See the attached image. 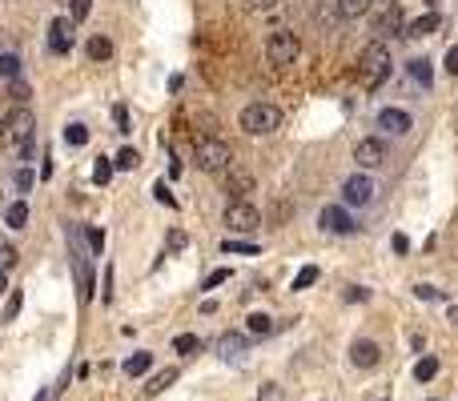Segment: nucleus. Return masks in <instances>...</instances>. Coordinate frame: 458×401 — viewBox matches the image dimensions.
Instances as JSON below:
<instances>
[{"instance_id":"f257e3e1","label":"nucleus","mask_w":458,"mask_h":401,"mask_svg":"<svg viewBox=\"0 0 458 401\" xmlns=\"http://www.w3.org/2000/svg\"><path fill=\"white\" fill-rule=\"evenodd\" d=\"M394 73V56L390 48L382 45V40H370V45L362 48L358 56V80L366 84V89H378V84H386Z\"/></svg>"},{"instance_id":"f03ea898","label":"nucleus","mask_w":458,"mask_h":401,"mask_svg":"<svg viewBox=\"0 0 458 401\" xmlns=\"http://www.w3.org/2000/svg\"><path fill=\"white\" fill-rule=\"evenodd\" d=\"M242 128H246L249 137H269V133L281 128V109L278 105H265V100L246 105V109H242Z\"/></svg>"},{"instance_id":"7ed1b4c3","label":"nucleus","mask_w":458,"mask_h":401,"mask_svg":"<svg viewBox=\"0 0 458 401\" xmlns=\"http://www.w3.org/2000/svg\"><path fill=\"white\" fill-rule=\"evenodd\" d=\"M193 160L205 173H226L229 165H233V149H229L221 137H201L197 149H193Z\"/></svg>"},{"instance_id":"20e7f679","label":"nucleus","mask_w":458,"mask_h":401,"mask_svg":"<svg viewBox=\"0 0 458 401\" xmlns=\"http://www.w3.org/2000/svg\"><path fill=\"white\" fill-rule=\"evenodd\" d=\"M297 52H302V40H297V32H290V29L269 32V40H265V61H269V64L286 68V64H294V61H297Z\"/></svg>"},{"instance_id":"39448f33","label":"nucleus","mask_w":458,"mask_h":401,"mask_svg":"<svg viewBox=\"0 0 458 401\" xmlns=\"http://www.w3.org/2000/svg\"><path fill=\"white\" fill-rule=\"evenodd\" d=\"M33 128H36V116L29 105H17V109L4 116V141L13 144H29L33 141Z\"/></svg>"},{"instance_id":"423d86ee","label":"nucleus","mask_w":458,"mask_h":401,"mask_svg":"<svg viewBox=\"0 0 458 401\" xmlns=\"http://www.w3.org/2000/svg\"><path fill=\"white\" fill-rule=\"evenodd\" d=\"M226 225L233 233H253L262 225V213L249 205V201H229L226 205Z\"/></svg>"},{"instance_id":"0eeeda50","label":"nucleus","mask_w":458,"mask_h":401,"mask_svg":"<svg viewBox=\"0 0 458 401\" xmlns=\"http://www.w3.org/2000/svg\"><path fill=\"white\" fill-rule=\"evenodd\" d=\"M374 201V181H370V173H354V176H346V185H342V205H370Z\"/></svg>"},{"instance_id":"6e6552de","label":"nucleus","mask_w":458,"mask_h":401,"mask_svg":"<svg viewBox=\"0 0 458 401\" xmlns=\"http://www.w3.org/2000/svg\"><path fill=\"white\" fill-rule=\"evenodd\" d=\"M374 40H390V36H406V20H402V8L398 4H382V13H378V20H374Z\"/></svg>"},{"instance_id":"1a4fd4ad","label":"nucleus","mask_w":458,"mask_h":401,"mask_svg":"<svg viewBox=\"0 0 458 401\" xmlns=\"http://www.w3.org/2000/svg\"><path fill=\"white\" fill-rule=\"evenodd\" d=\"M386 157H390V149H386V141H378V137H366V141L354 144V160H358L362 169H378Z\"/></svg>"},{"instance_id":"9d476101","label":"nucleus","mask_w":458,"mask_h":401,"mask_svg":"<svg viewBox=\"0 0 458 401\" xmlns=\"http://www.w3.org/2000/svg\"><path fill=\"white\" fill-rule=\"evenodd\" d=\"M318 225H322L326 233H354V229H358L354 217L346 213V205H326L322 209V217H318Z\"/></svg>"},{"instance_id":"9b49d317","label":"nucleus","mask_w":458,"mask_h":401,"mask_svg":"<svg viewBox=\"0 0 458 401\" xmlns=\"http://www.w3.org/2000/svg\"><path fill=\"white\" fill-rule=\"evenodd\" d=\"M350 361H354L358 369H374L378 361H382V349H378V341H370V337L354 341V345H350Z\"/></svg>"},{"instance_id":"f8f14e48","label":"nucleus","mask_w":458,"mask_h":401,"mask_svg":"<svg viewBox=\"0 0 458 401\" xmlns=\"http://www.w3.org/2000/svg\"><path fill=\"white\" fill-rule=\"evenodd\" d=\"M378 128L390 133V137H402V133L414 128V121H410V112H402V109H382L378 112Z\"/></svg>"},{"instance_id":"ddd939ff","label":"nucleus","mask_w":458,"mask_h":401,"mask_svg":"<svg viewBox=\"0 0 458 401\" xmlns=\"http://www.w3.org/2000/svg\"><path fill=\"white\" fill-rule=\"evenodd\" d=\"M68 48H73V20H52L49 24V52H57V56H65Z\"/></svg>"},{"instance_id":"4468645a","label":"nucleus","mask_w":458,"mask_h":401,"mask_svg":"<svg viewBox=\"0 0 458 401\" xmlns=\"http://www.w3.org/2000/svg\"><path fill=\"white\" fill-rule=\"evenodd\" d=\"M242 353H249V337L246 333H221V337H217V357L237 361Z\"/></svg>"},{"instance_id":"2eb2a0df","label":"nucleus","mask_w":458,"mask_h":401,"mask_svg":"<svg viewBox=\"0 0 458 401\" xmlns=\"http://www.w3.org/2000/svg\"><path fill=\"white\" fill-rule=\"evenodd\" d=\"M406 73L414 77V84H418V89H430V84H434V68H430V61H426V56H414V61L406 64Z\"/></svg>"},{"instance_id":"dca6fc26","label":"nucleus","mask_w":458,"mask_h":401,"mask_svg":"<svg viewBox=\"0 0 458 401\" xmlns=\"http://www.w3.org/2000/svg\"><path fill=\"white\" fill-rule=\"evenodd\" d=\"M438 13H426V16H418V20H410L406 24V36H430V32H438Z\"/></svg>"},{"instance_id":"f3484780","label":"nucleus","mask_w":458,"mask_h":401,"mask_svg":"<svg viewBox=\"0 0 458 401\" xmlns=\"http://www.w3.org/2000/svg\"><path fill=\"white\" fill-rule=\"evenodd\" d=\"M84 52H89V61H109L113 56V40L109 36H89V45H84Z\"/></svg>"},{"instance_id":"a211bd4d","label":"nucleus","mask_w":458,"mask_h":401,"mask_svg":"<svg viewBox=\"0 0 458 401\" xmlns=\"http://www.w3.org/2000/svg\"><path fill=\"white\" fill-rule=\"evenodd\" d=\"M173 381H177V369H157V373L149 377V385L141 389V393H145V398H153V393H161V389H169Z\"/></svg>"},{"instance_id":"6ab92c4d","label":"nucleus","mask_w":458,"mask_h":401,"mask_svg":"<svg viewBox=\"0 0 458 401\" xmlns=\"http://www.w3.org/2000/svg\"><path fill=\"white\" fill-rule=\"evenodd\" d=\"M370 4H374V0H338V16H346V20H358V16L370 13Z\"/></svg>"},{"instance_id":"aec40b11","label":"nucleus","mask_w":458,"mask_h":401,"mask_svg":"<svg viewBox=\"0 0 458 401\" xmlns=\"http://www.w3.org/2000/svg\"><path fill=\"white\" fill-rule=\"evenodd\" d=\"M226 173H229V192H249L253 189V176H249L246 169H233V165H229Z\"/></svg>"},{"instance_id":"412c9836","label":"nucleus","mask_w":458,"mask_h":401,"mask_svg":"<svg viewBox=\"0 0 458 401\" xmlns=\"http://www.w3.org/2000/svg\"><path fill=\"white\" fill-rule=\"evenodd\" d=\"M4 221L13 225V229H24V225H29V205H24V201H13V205L4 209Z\"/></svg>"},{"instance_id":"4be33fe9","label":"nucleus","mask_w":458,"mask_h":401,"mask_svg":"<svg viewBox=\"0 0 458 401\" xmlns=\"http://www.w3.org/2000/svg\"><path fill=\"white\" fill-rule=\"evenodd\" d=\"M149 365H153V353H133L129 361H125V373H129V377H141V373H149Z\"/></svg>"},{"instance_id":"5701e85b","label":"nucleus","mask_w":458,"mask_h":401,"mask_svg":"<svg viewBox=\"0 0 458 401\" xmlns=\"http://www.w3.org/2000/svg\"><path fill=\"white\" fill-rule=\"evenodd\" d=\"M434 377H438V357H422V361H418V365H414V381H434Z\"/></svg>"},{"instance_id":"b1692460","label":"nucleus","mask_w":458,"mask_h":401,"mask_svg":"<svg viewBox=\"0 0 458 401\" xmlns=\"http://www.w3.org/2000/svg\"><path fill=\"white\" fill-rule=\"evenodd\" d=\"M0 77H4V80H17L20 77V56H17V52H0Z\"/></svg>"},{"instance_id":"393cba45","label":"nucleus","mask_w":458,"mask_h":401,"mask_svg":"<svg viewBox=\"0 0 458 401\" xmlns=\"http://www.w3.org/2000/svg\"><path fill=\"white\" fill-rule=\"evenodd\" d=\"M113 160L109 157H97V165H93V185H109V181H113Z\"/></svg>"},{"instance_id":"a878e982","label":"nucleus","mask_w":458,"mask_h":401,"mask_svg":"<svg viewBox=\"0 0 458 401\" xmlns=\"http://www.w3.org/2000/svg\"><path fill=\"white\" fill-rule=\"evenodd\" d=\"M65 141L73 144V149H81V144H89V128H84L81 121H73V125H65Z\"/></svg>"},{"instance_id":"bb28decb","label":"nucleus","mask_w":458,"mask_h":401,"mask_svg":"<svg viewBox=\"0 0 458 401\" xmlns=\"http://www.w3.org/2000/svg\"><path fill=\"white\" fill-rule=\"evenodd\" d=\"M246 321H249V333H258V337H265L274 329V317H269V313H249Z\"/></svg>"},{"instance_id":"cd10ccee","label":"nucleus","mask_w":458,"mask_h":401,"mask_svg":"<svg viewBox=\"0 0 458 401\" xmlns=\"http://www.w3.org/2000/svg\"><path fill=\"white\" fill-rule=\"evenodd\" d=\"M89 8H93V0H68V20L81 24L84 16H89Z\"/></svg>"},{"instance_id":"c85d7f7f","label":"nucleus","mask_w":458,"mask_h":401,"mask_svg":"<svg viewBox=\"0 0 458 401\" xmlns=\"http://www.w3.org/2000/svg\"><path fill=\"white\" fill-rule=\"evenodd\" d=\"M313 281H318V265H306V269H297V277H294V289L302 293V289H310Z\"/></svg>"},{"instance_id":"c756f323","label":"nucleus","mask_w":458,"mask_h":401,"mask_svg":"<svg viewBox=\"0 0 458 401\" xmlns=\"http://www.w3.org/2000/svg\"><path fill=\"white\" fill-rule=\"evenodd\" d=\"M113 165L117 169H137V165H141V153H137V149H121Z\"/></svg>"},{"instance_id":"7c9ffc66","label":"nucleus","mask_w":458,"mask_h":401,"mask_svg":"<svg viewBox=\"0 0 458 401\" xmlns=\"http://www.w3.org/2000/svg\"><path fill=\"white\" fill-rule=\"evenodd\" d=\"M13 265H17V249H13L8 241L0 237V273H4V269H13Z\"/></svg>"},{"instance_id":"2f4dec72","label":"nucleus","mask_w":458,"mask_h":401,"mask_svg":"<svg viewBox=\"0 0 458 401\" xmlns=\"http://www.w3.org/2000/svg\"><path fill=\"white\" fill-rule=\"evenodd\" d=\"M173 349H177V353H197V349H201V341H197L193 333H181L177 341H173Z\"/></svg>"},{"instance_id":"473e14b6","label":"nucleus","mask_w":458,"mask_h":401,"mask_svg":"<svg viewBox=\"0 0 458 401\" xmlns=\"http://www.w3.org/2000/svg\"><path fill=\"white\" fill-rule=\"evenodd\" d=\"M89 249H93V257H101V253H105V233H101L97 225L89 229Z\"/></svg>"},{"instance_id":"72a5a7b5","label":"nucleus","mask_w":458,"mask_h":401,"mask_svg":"<svg viewBox=\"0 0 458 401\" xmlns=\"http://www.w3.org/2000/svg\"><path fill=\"white\" fill-rule=\"evenodd\" d=\"M221 249L226 253H258V245H249V241H226Z\"/></svg>"},{"instance_id":"f704fd0d","label":"nucleus","mask_w":458,"mask_h":401,"mask_svg":"<svg viewBox=\"0 0 458 401\" xmlns=\"http://www.w3.org/2000/svg\"><path fill=\"white\" fill-rule=\"evenodd\" d=\"M33 181H36L33 169H17V192H29L33 189Z\"/></svg>"},{"instance_id":"c9c22d12","label":"nucleus","mask_w":458,"mask_h":401,"mask_svg":"<svg viewBox=\"0 0 458 401\" xmlns=\"http://www.w3.org/2000/svg\"><path fill=\"white\" fill-rule=\"evenodd\" d=\"M258 401H281V385L265 381V385H262V393H258Z\"/></svg>"},{"instance_id":"e433bc0d","label":"nucleus","mask_w":458,"mask_h":401,"mask_svg":"<svg viewBox=\"0 0 458 401\" xmlns=\"http://www.w3.org/2000/svg\"><path fill=\"white\" fill-rule=\"evenodd\" d=\"M20 301H24V297H20V289H17V293L8 297V305H4V321H13L20 313Z\"/></svg>"},{"instance_id":"4c0bfd02","label":"nucleus","mask_w":458,"mask_h":401,"mask_svg":"<svg viewBox=\"0 0 458 401\" xmlns=\"http://www.w3.org/2000/svg\"><path fill=\"white\" fill-rule=\"evenodd\" d=\"M414 297H418V301H438V289L434 285H414Z\"/></svg>"},{"instance_id":"58836bf2","label":"nucleus","mask_w":458,"mask_h":401,"mask_svg":"<svg viewBox=\"0 0 458 401\" xmlns=\"http://www.w3.org/2000/svg\"><path fill=\"white\" fill-rule=\"evenodd\" d=\"M153 192H157V201H161V205H177V201H173V192H169V185H165V181H157V185H153Z\"/></svg>"},{"instance_id":"ea45409f","label":"nucleus","mask_w":458,"mask_h":401,"mask_svg":"<svg viewBox=\"0 0 458 401\" xmlns=\"http://www.w3.org/2000/svg\"><path fill=\"white\" fill-rule=\"evenodd\" d=\"M165 245H169V249L177 253V249H185V245H189V237H185L181 229H173V233H169V241H165Z\"/></svg>"},{"instance_id":"a19ab883","label":"nucleus","mask_w":458,"mask_h":401,"mask_svg":"<svg viewBox=\"0 0 458 401\" xmlns=\"http://www.w3.org/2000/svg\"><path fill=\"white\" fill-rule=\"evenodd\" d=\"M221 281H229V269H213L209 277H205V289H217Z\"/></svg>"},{"instance_id":"79ce46f5","label":"nucleus","mask_w":458,"mask_h":401,"mask_svg":"<svg viewBox=\"0 0 458 401\" xmlns=\"http://www.w3.org/2000/svg\"><path fill=\"white\" fill-rule=\"evenodd\" d=\"M342 297H346V301H366V297H370V289H362V285H350V289L342 293Z\"/></svg>"},{"instance_id":"37998d69","label":"nucleus","mask_w":458,"mask_h":401,"mask_svg":"<svg viewBox=\"0 0 458 401\" xmlns=\"http://www.w3.org/2000/svg\"><path fill=\"white\" fill-rule=\"evenodd\" d=\"M390 249H394V253H406V249H410V237H406V233H394V237H390Z\"/></svg>"},{"instance_id":"c03bdc74","label":"nucleus","mask_w":458,"mask_h":401,"mask_svg":"<svg viewBox=\"0 0 458 401\" xmlns=\"http://www.w3.org/2000/svg\"><path fill=\"white\" fill-rule=\"evenodd\" d=\"M249 8H253V13H269V8H278L281 0H246Z\"/></svg>"},{"instance_id":"a18cd8bd","label":"nucleus","mask_w":458,"mask_h":401,"mask_svg":"<svg viewBox=\"0 0 458 401\" xmlns=\"http://www.w3.org/2000/svg\"><path fill=\"white\" fill-rule=\"evenodd\" d=\"M442 64H446V73H455V77H458V45L446 52V61H442Z\"/></svg>"},{"instance_id":"49530a36","label":"nucleus","mask_w":458,"mask_h":401,"mask_svg":"<svg viewBox=\"0 0 458 401\" xmlns=\"http://www.w3.org/2000/svg\"><path fill=\"white\" fill-rule=\"evenodd\" d=\"M113 116H117V125H121V133H129V112H125V105H117Z\"/></svg>"},{"instance_id":"de8ad7c7","label":"nucleus","mask_w":458,"mask_h":401,"mask_svg":"<svg viewBox=\"0 0 458 401\" xmlns=\"http://www.w3.org/2000/svg\"><path fill=\"white\" fill-rule=\"evenodd\" d=\"M426 4H430V13H438V4H442V0H426Z\"/></svg>"},{"instance_id":"09e8293b","label":"nucleus","mask_w":458,"mask_h":401,"mask_svg":"<svg viewBox=\"0 0 458 401\" xmlns=\"http://www.w3.org/2000/svg\"><path fill=\"white\" fill-rule=\"evenodd\" d=\"M36 401H49V393H36Z\"/></svg>"},{"instance_id":"8fccbe9b","label":"nucleus","mask_w":458,"mask_h":401,"mask_svg":"<svg viewBox=\"0 0 458 401\" xmlns=\"http://www.w3.org/2000/svg\"><path fill=\"white\" fill-rule=\"evenodd\" d=\"M0 293H4V273H0Z\"/></svg>"},{"instance_id":"3c124183","label":"nucleus","mask_w":458,"mask_h":401,"mask_svg":"<svg viewBox=\"0 0 458 401\" xmlns=\"http://www.w3.org/2000/svg\"><path fill=\"white\" fill-rule=\"evenodd\" d=\"M450 317H455V321H458V309H450Z\"/></svg>"},{"instance_id":"603ef678","label":"nucleus","mask_w":458,"mask_h":401,"mask_svg":"<svg viewBox=\"0 0 458 401\" xmlns=\"http://www.w3.org/2000/svg\"><path fill=\"white\" fill-rule=\"evenodd\" d=\"M430 401H438V398H430Z\"/></svg>"},{"instance_id":"864d4df0","label":"nucleus","mask_w":458,"mask_h":401,"mask_svg":"<svg viewBox=\"0 0 458 401\" xmlns=\"http://www.w3.org/2000/svg\"><path fill=\"white\" fill-rule=\"evenodd\" d=\"M382 401H386V398H382Z\"/></svg>"}]
</instances>
